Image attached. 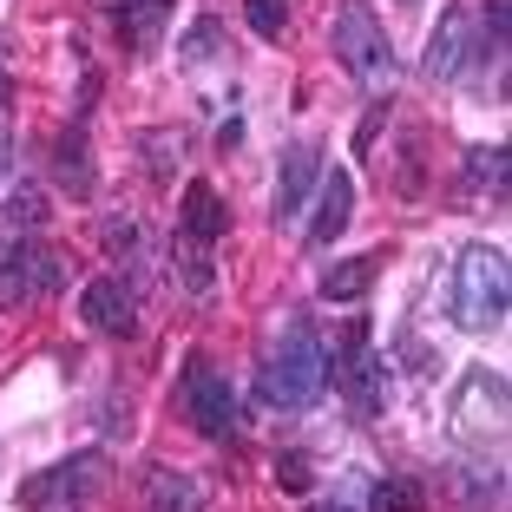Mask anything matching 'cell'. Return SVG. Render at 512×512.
I'll use <instances>...</instances> for the list:
<instances>
[{
	"instance_id": "6da1fadb",
	"label": "cell",
	"mask_w": 512,
	"mask_h": 512,
	"mask_svg": "<svg viewBox=\"0 0 512 512\" xmlns=\"http://www.w3.org/2000/svg\"><path fill=\"white\" fill-rule=\"evenodd\" d=\"M322 388H329V348H322L316 322L296 316L283 329V342H276L270 375H263V401H276V407H309Z\"/></svg>"
},
{
	"instance_id": "7a4b0ae2",
	"label": "cell",
	"mask_w": 512,
	"mask_h": 512,
	"mask_svg": "<svg viewBox=\"0 0 512 512\" xmlns=\"http://www.w3.org/2000/svg\"><path fill=\"white\" fill-rule=\"evenodd\" d=\"M453 322L473 335L499 329L506 322V256L499 250H467L460 256V270H453Z\"/></svg>"
},
{
	"instance_id": "3957f363",
	"label": "cell",
	"mask_w": 512,
	"mask_h": 512,
	"mask_svg": "<svg viewBox=\"0 0 512 512\" xmlns=\"http://www.w3.org/2000/svg\"><path fill=\"white\" fill-rule=\"evenodd\" d=\"M335 53H342V66L362 86H388L394 79V46H388V33H381L368 0H342V14H335Z\"/></svg>"
},
{
	"instance_id": "277c9868",
	"label": "cell",
	"mask_w": 512,
	"mask_h": 512,
	"mask_svg": "<svg viewBox=\"0 0 512 512\" xmlns=\"http://www.w3.org/2000/svg\"><path fill=\"white\" fill-rule=\"evenodd\" d=\"M506 421V375L499 368H467L453 388V427L460 434H486Z\"/></svg>"
},
{
	"instance_id": "5b68a950",
	"label": "cell",
	"mask_w": 512,
	"mask_h": 512,
	"mask_svg": "<svg viewBox=\"0 0 512 512\" xmlns=\"http://www.w3.org/2000/svg\"><path fill=\"white\" fill-rule=\"evenodd\" d=\"M99 493V453H79V460H60V467H46L27 480V506H79V499Z\"/></svg>"
},
{
	"instance_id": "8992f818",
	"label": "cell",
	"mask_w": 512,
	"mask_h": 512,
	"mask_svg": "<svg viewBox=\"0 0 512 512\" xmlns=\"http://www.w3.org/2000/svg\"><path fill=\"white\" fill-rule=\"evenodd\" d=\"M473 27H480V20H473L467 0L440 14L434 40H427V79H460V73H467V60H473V53H467V46H473Z\"/></svg>"
},
{
	"instance_id": "52a82bcc",
	"label": "cell",
	"mask_w": 512,
	"mask_h": 512,
	"mask_svg": "<svg viewBox=\"0 0 512 512\" xmlns=\"http://www.w3.org/2000/svg\"><path fill=\"white\" fill-rule=\"evenodd\" d=\"M184 401H191V421L204 427V434H230V421H237V407H230V381L217 375L211 362H191V375H184Z\"/></svg>"
},
{
	"instance_id": "ba28073f",
	"label": "cell",
	"mask_w": 512,
	"mask_h": 512,
	"mask_svg": "<svg viewBox=\"0 0 512 512\" xmlns=\"http://www.w3.org/2000/svg\"><path fill=\"white\" fill-rule=\"evenodd\" d=\"M79 316L99 335H132V289H125L119 276H99V283H86V296H79Z\"/></svg>"
},
{
	"instance_id": "9c48e42d",
	"label": "cell",
	"mask_w": 512,
	"mask_h": 512,
	"mask_svg": "<svg viewBox=\"0 0 512 512\" xmlns=\"http://www.w3.org/2000/svg\"><path fill=\"white\" fill-rule=\"evenodd\" d=\"M322 184V151L316 145H289L283 158V178H276V224H289V217L309 204V191Z\"/></svg>"
},
{
	"instance_id": "30bf717a",
	"label": "cell",
	"mask_w": 512,
	"mask_h": 512,
	"mask_svg": "<svg viewBox=\"0 0 512 512\" xmlns=\"http://www.w3.org/2000/svg\"><path fill=\"white\" fill-rule=\"evenodd\" d=\"M342 388L348 401H355V414H381V401H388V375H381V362L368 355V348H355V355H342Z\"/></svg>"
},
{
	"instance_id": "8fae6325",
	"label": "cell",
	"mask_w": 512,
	"mask_h": 512,
	"mask_svg": "<svg viewBox=\"0 0 512 512\" xmlns=\"http://www.w3.org/2000/svg\"><path fill=\"white\" fill-rule=\"evenodd\" d=\"M348 211H355V184H348V171H329V178H322V197H316V217H309V237L335 243L348 230Z\"/></svg>"
},
{
	"instance_id": "7c38bea8",
	"label": "cell",
	"mask_w": 512,
	"mask_h": 512,
	"mask_svg": "<svg viewBox=\"0 0 512 512\" xmlns=\"http://www.w3.org/2000/svg\"><path fill=\"white\" fill-rule=\"evenodd\" d=\"M33 296V243L20 230L0 237V309H20Z\"/></svg>"
},
{
	"instance_id": "4fadbf2b",
	"label": "cell",
	"mask_w": 512,
	"mask_h": 512,
	"mask_svg": "<svg viewBox=\"0 0 512 512\" xmlns=\"http://www.w3.org/2000/svg\"><path fill=\"white\" fill-rule=\"evenodd\" d=\"M53 171L66 178V197H92V151H86V132H60L53 138Z\"/></svg>"
},
{
	"instance_id": "5bb4252c",
	"label": "cell",
	"mask_w": 512,
	"mask_h": 512,
	"mask_svg": "<svg viewBox=\"0 0 512 512\" xmlns=\"http://www.w3.org/2000/svg\"><path fill=\"white\" fill-rule=\"evenodd\" d=\"M145 499H151V512H197V480L191 473H178V467H151V480H145Z\"/></svg>"
},
{
	"instance_id": "9a60e30c",
	"label": "cell",
	"mask_w": 512,
	"mask_h": 512,
	"mask_svg": "<svg viewBox=\"0 0 512 512\" xmlns=\"http://www.w3.org/2000/svg\"><path fill=\"white\" fill-rule=\"evenodd\" d=\"M184 237L191 243H217L224 237V204H217L211 184H191V191H184Z\"/></svg>"
},
{
	"instance_id": "2e32d148",
	"label": "cell",
	"mask_w": 512,
	"mask_h": 512,
	"mask_svg": "<svg viewBox=\"0 0 512 512\" xmlns=\"http://www.w3.org/2000/svg\"><path fill=\"white\" fill-rule=\"evenodd\" d=\"M368 283H375V256H342V263H329V270H322V296H329V302L368 296Z\"/></svg>"
},
{
	"instance_id": "e0dca14e",
	"label": "cell",
	"mask_w": 512,
	"mask_h": 512,
	"mask_svg": "<svg viewBox=\"0 0 512 512\" xmlns=\"http://www.w3.org/2000/svg\"><path fill=\"white\" fill-rule=\"evenodd\" d=\"M0 204H7V224H14V230H40L46 217H53V197H46L40 184H27V178L7 184V191H0Z\"/></svg>"
},
{
	"instance_id": "ac0fdd59",
	"label": "cell",
	"mask_w": 512,
	"mask_h": 512,
	"mask_svg": "<svg viewBox=\"0 0 512 512\" xmlns=\"http://www.w3.org/2000/svg\"><path fill=\"white\" fill-rule=\"evenodd\" d=\"M165 14H171V0H119V27H125V40H132V46L158 40Z\"/></svg>"
},
{
	"instance_id": "d6986e66",
	"label": "cell",
	"mask_w": 512,
	"mask_h": 512,
	"mask_svg": "<svg viewBox=\"0 0 512 512\" xmlns=\"http://www.w3.org/2000/svg\"><path fill=\"white\" fill-rule=\"evenodd\" d=\"M375 506L381 512H427V486L414 480V473H388V480L375 486Z\"/></svg>"
},
{
	"instance_id": "ffe728a7",
	"label": "cell",
	"mask_w": 512,
	"mask_h": 512,
	"mask_svg": "<svg viewBox=\"0 0 512 512\" xmlns=\"http://www.w3.org/2000/svg\"><path fill=\"white\" fill-rule=\"evenodd\" d=\"M243 20H250L256 40H276V33L289 27V7L283 0H243Z\"/></svg>"
},
{
	"instance_id": "44dd1931",
	"label": "cell",
	"mask_w": 512,
	"mask_h": 512,
	"mask_svg": "<svg viewBox=\"0 0 512 512\" xmlns=\"http://www.w3.org/2000/svg\"><path fill=\"white\" fill-rule=\"evenodd\" d=\"M276 486H283V493H309V486H316V467H309V453H283V460H276Z\"/></svg>"
},
{
	"instance_id": "7402d4cb",
	"label": "cell",
	"mask_w": 512,
	"mask_h": 512,
	"mask_svg": "<svg viewBox=\"0 0 512 512\" xmlns=\"http://www.w3.org/2000/svg\"><path fill=\"white\" fill-rule=\"evenodd\" d=\"M60 256H53V250H33V289H60Z\"/></svg>"
},
{
	"instance_id": "603a6c76",
	"label": "cell",
	"mask_w": 512,
	"mask_h": 512,
	"mask_svg": "<svg viewBox=\"0 0 512 512\" xmlns=\"http://www.w3.org/2000/svg\"><path fill=\"white\" fill-rule=\"evenodd\" d=\"M394 7H407V14H414V7H421V0H394Z\"/></svg>"
}]
</instances>
